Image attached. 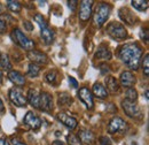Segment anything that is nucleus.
Wrapping results in <instances>:
<instances>
[{
    "label": "nucleus",
    "mask_w": 149,
    "mask_h": 145,
    "mask_svg": "<svg viewBox=\"0 0 149 145\" xmlns=\"http://www.w3.org/2000/svg\"><path fill=\"white\" fill-rule=\"evenodd\" d=\"M122 107L124 109L125 114L127 116L132 118V119H140L141 118V112H140L139 107L134 103H130L127 100H123L122 101Z\"/></svg>",
    "instance_id": "nucleus-10"
},
{
    "label": "nucleus",
    "mask_w": 149,
    "mask_h": 145,
    "mask_svg": "<svg viewBox=\"0 0 149 145\" xmlns=\"http://www.w3.org/2000/svg\"><path fill=\"white\" fill-rule=\"evenodd\" d=\"M24 25H25V28H26V29H28L29 31L33 30V25H32V24H31V23H30L29 21H25V22H24Z\"/></svg>",
    "instance_id": "nucleus-38"
},
{
    "label": "nucleus",
    "mask_w": 149,
    "mask_h": 145,
    "mask_svg": "<svg viewBox=\"0 0 149 145\" xmlns=\"http://www.w3.org/2000/svg\"><path fill=\"white\" fill-rule=\"evenodd\" d=\"M35 22L38 23V25L40 27V29H44V28H47L48 27L46 20L42 18V15H40V14H36L35 15Z\"/></svg>",
    "instance_id": "nucleus-30"
},
{
    "label": "nucleus",
    "mask_w": 149,
    "mask_h": 145,
    "mask_svg": "<svg viewBox=\"0 0 149 145\" xmlns=\"http://www.w3.org/2000/svg\"><path fill=\"white\" fill-rule=\"evenodd\" d=\"M119 59L131 69H138L140 65V59L142 55V49L136 43H129L119 49Z\"/></svg>",
    "instance_id": "nucleus-1"
},
{
    "label": "nucleus",
    "mask_w": 149,
    "mask_h": 145,
    "mask_svg": "<svg viewBox=\"0 0 149 145\" xmlns=\"http://www.w3.org/2000/svg\"><path fill=\"white\" fill-rule=\"evenodd\" d=\"M119 81H120V84L124 87V88H132L134 84H135V82H136V80H135V76L132 74L131 72H123L120 74V77H119Z\"/></svg>",
    "instance_id": "nucleus-15"
},
{
    "label": "nucleus",
    "mask_w": 149,
    "mask_h": 145,
    "mask_svg": "<svg viewBox=\"0 0 149 145\" xmlns=\"http://www.w3.org/2000/svg\"><path fill=\"white\" fill-rule=\"evenodd\" d=\"M0 145H9V143L5 138H0Z\"/></svg>",
    "instance_id": "nucleus-40"
},
{
    "label": "nucleus",
    "mask_w": 149,
    "mask_h": 145,
    "mask_svg": "<svg viewBox=\"0 0 149 145\" xmlns=\"http://www.w3.org/2000/svg\"><path fill=\"white\" fill-rule=\"evenodd\" d=\"M93 93L94 96L99 99H106L108 97V91L101 84V83H94L93 85Z\"/></svg>",
    "instance_id": "nucleus-17"
},
{
    "label": "nucleus",
    "mask_w": 149,
    "mask_h": 145,
    "mask_svg": "<svg viewBox=\"0 0 149 145\" xmlns=\"http://www.w3.org/2000/svg\"><path fill=\"white\" fill-rule=\"evenodd\" d=\"M71 103H72V98H71V96L68 94L67 92H63V93H61V94L58 96V105H60V106L65 107V106H69Z\"/></svg>",
    "instance_id": "nucleus-23"
},
{
    "label": "nucleus",
    "mask_w": 149,
    "mask_h": 145,
    "mask_svg": "<svg viewBox=\"0 0 149 145\" xmlns=\"http://www.w3.org/2000/svg\"><path fill=\"white\" fill-rule=\"evenodd\" d=\"M12 38H13V40L19 45V47H22V49H24L26 51H31L35 47L33 40H31L29 37L25 36L17 28L12 31Z\"/></svg>",
    "instance_id": "nucleus-3"
},
{
    "label": "nucleus",
    "mask_w": 149,
    "mask_h": 145,
    "mask_svg": "<svg viewBox=\"0 0 149 145\" xmlns=\"http://www.w3.org/2000/svg\"><path fill=\"white\" fill-rule=\"evenodd\" d=\"M127 123L122 119V118H118V116H115L112 118L111 120L109 121V125H108V132L109 134H124L127 131Z\"/></svg>",
    "instance_id": "nucleus-5"
},
{
    "label": "nucleus",
    "mask_w": 149,
    "mask_h": 145,
    "mask_svg": "<svg viewBox=\"0 0 149 145\" xmlns=\"http://www.w3.org/2000/svg\"><path fill=\"white\" fill-rule=\"evenodd\" d=\"M8 78L12 83H14L17 87H23L25 84V77L23 74H21L17 70H10L8 72Z\"/></svg>",
    "instance_id": "nucleus-16"
},
{
    "label": "nucleus",
    "mask_w": 149,
    "mask_h": 145,
    "mask_svg": "<svg viewBox=\"0 0 149 145\" xmlns=\"http://www.w3.org/2000/svg\"><path fill=\"white\" fill-rule=\"evenodd\" d=\"M39 108L44 112H52L53 109V98L48 92H40L39 94Z\"/></svg>",
    "instance_id": "nucleus-7"
},
{
    "label": "nucleus",
    "mask_w": 149,
    "mask_h": 145,
    "mask_svg": "<svg viewBox=\"0 0 149 145\" xmlns=\"http://www.w3.org/2000/svg\"><path fill=\"white\" fill-rule=\"evenodd\" d=\"M57 119H58V121H60L62 125H64L65 127L69 128L70 130H74V129H76L77 126H78V121H77L74 118L68 115L67 113H63V112L58 113V114H57Z\"/></svg>",
    "instance_id": "nucleus-14"
},
{
    "label": "nucleus",
    "mask_w": 149,
    "mask_h": 145,
    "mask_svg": "<svg viewBox=\"0 0 149 145\" xmlns=\"http://www.w3.org/2000/svg\"><path fill=\"white\" fill-rule=\"evenodd\" d=\"M78 98L85 104V106H86L87 109L93 108V106H94L93 94H92V92L90 91L88 88H86V87L80 88L79 91H78Z\"/></svg>",
    "instance_id": "nucleus-6"
},
{
    "label": "nucleus",
    "mask_w": 149,
    "mask_h": 145,
    "mask_svg": "<svg viewBox=\"0 0 149 145\" xmlns=\"http://www.w3.org/2000/svg\"><path fill=\"white\" fill-rule=\"evenodd\" d=\"M0 55H1V52H0Z\"/></svg>",
    "instance_id": "nucleus-46"
},
{
    "label": "nucleus",
    "mask_w": 149,
    "mask_h": 145,
    "mask_svg": "<svg viewBox=\"0 0 149 145\" xmlns=\"http://www.w3.org/2000/svg\"><path fill=\"white\" fill-rule=\"evenodd\" d=\"M95 56H96L97 59H104V60H107V59H110V58H111V53H110V51L108 50L107 46L101 45V46L97 49V52H96Z\"/></svg>",
    "instance_id": "nucleus-22"
},
{
    "label": "nucleus",
    "mask_w": 149,
    "mask_h": 145,
    "mask_svg": "<svg viewBox=\"0 0 149 145\" xmlns=\"http://www.w3.org/2000/svg\"><path fill=\"white\" fill-rule=\"evenodd\" d=\"M23 122L24 125H26L29 128L36 130V129H39L40 126H41V120L38 118L37 115L33 113V112H28L23 119Z\"/></svg>",
    "instance_id": "nucleus-12"
},
{
    "label": "nucleus",
    "mask_w": 149,
    "mask_h": 145,
    "mask_svg": "<svg viewBox=\"0 0 149 145\" xmlns=\"http://www.w3.org/2000/svg\"><path fill=\"white\" fill-rule=\"evenodd\" d=\"M100 144L101 145H112V143L107 136H102V137L100 138Z\"/></svg>",
    "instance_id": "nucleus-33"
},
{
    "label": "nucleus",
    "mask_w": 149,
    "mask_h": 145,
    "mask_svg": "<svg viewBox=\"0 0 149 145\" xmlns=\"http://www.w3.org/2000/svg\"><path fill=\"white\" fill-rule=\"evenodd\" d=\"M107 34L109 36H111L115 39H125L127 37V31L125 29V27L118 22H111L108 24L107 29H106Z\"/></svg>",
    "instance_id": "nucleus-4"
},
{
    "label": "nucleus",
    "mask_w": 149,
    "mask_h": 145,
    "mask_svg": "<svg viewBox=\"0 0 149 145\" xmlns=\"http://www.w3.org/2000/svg\"><path fill=\"white\" fill-rule=\"evenodd\" d=\"M52 145H65L64 143H62L61 141H55V142H53Z\"/></svg>",
    "instance_id": "nucleus-41"
},
{
    "label": "nucleus",
    "mask_w": 149,
    "mask_h": 145,
    "mask_svg": "<svg viewBox=\"0 0 149 145\" xmlns=\"http://www.w3.org/2000/svg\"><path fill=\"white\" fill-rule=\"evenodd\" d=\"M12 143H13V145H26L25 143H23L21 139H19V138H13Z\"/></svg>",
    "instance_id": "nucleus-37"
},
{
    "label": "nucleus",
    "mask_w": 149,
    "mask_h": 145,
    "mask_svg": "<svg viewBox=\"0 0 149 145\" xmlns=\"http://www.w3.org/2000/svg\"><path fill=\"white\" fill-rule=\"evenodd\" d=\"M9 99L15 106H19V107H25L26 103H28L26 97L21 92V90L16 89V88L9 91Z\"/></svg>",
    "instance_id": "nucleus-8"
},
{
    "label": "nucleus",
    "mask_w": 149,
    "mask_h": 145,
    "mask_svg": "<svg viewBox=\"0 0 149 145\" xmlns=\"http://www.w3.org/2000/svg\"><path fill=\"white\" fill-rule=\"evenodd\" d=\"M119 18H122L124 22H126L127 24H133L134 23V15L127 8H122L119 11Z\"/></svg>",
    "instance_id": "nucleus-19"
},
{
    "label": "nucleus",
    "mask_w": 149,
    "mask_h": 145,
    "mask_svg": "<svg viewBox=\"0 0 149 145\" xmlns=\"http://www.w3.org/2000/svg\"><path fill=\"white\" fill-rule=\"evenodd\" d=\"M6 28H7L6 22H5L2 18H0V34H3V32L6 31Z\"/></svg>",
    "instance_id": "nucleus-35"
},
{
    "label": "nucleus",
    "mask_w": 149,
    "mask_h": 145,
    "mask_svg": "<svg viewBox=\"0 0 149 145\" xmlns=\"http://www.w3.org/2000/svg\"><path fill=\"white\" fill-rule=\"evenodd\" d=\"M1 11H2V9H1V5H0V14H1Z\"/></svg>",
    "instance_id": "nucleus-45"
},
{
    "label": "nucleus",
    "mask_w": 149,
    "mask_h": 145,
    "mask_svg": "<svg viewBox=\"0 0 149 145\" xmlns=\"http://www.w3.org/2000/svg\"><path fill=\"white\" fill-rule=\"evenodd\" d=\"M0 66L3 69H12V63H10L9 58L7 54L1 53V55H0Z\"/></svg>",
    "instance_id": "nucleus-27"
},
{
    "label": "nucleus",
    "mask_w": 149,
    "mask_h": 145,
    "mask_svg": "<svg viewBox=\"0 0 149 145\" xmlns=\"http://www.w3.org/2000/svg\"><path fill=\"white\" fill-rule=\"evenodd\" d=\"M46 78V82L49 83V84H55L56 83V80H57V72L56 70H51L46 74L45 76Z\"/></svg>",
    "instance_id": "nucleus-28"
},
{
    "label": "nucleus",
    "mask_w": 149,
    "mask_h": 145,
    "mask_svg": "<svg viewBox=\"0 0 149 145\" xmlns=\"http://www.w3.org/2000/svg\"><path fill=\"white\" fill-rule=\"evenodd\" d=\"M77 137H78L79 142L84 145H93L95 142L94 134L88 129H80Z\"/></svg>",
    "instance_id": "nucleus-13"
},
{
    "label": "nucleus",
    "mask_w": 149,
    "mask_h": 145,
    "mask_svg": "<svg viewBox=\"0 0 149 145\" xmlns=\"http://www.w3.org/2000/svg\"><path fill=\"white\" fill-rule=\"evenodd\" d=\"M92 5L93 1L91 0H84L80 2V8H79V20L81 22L88 21L92 15Z\"/></svg>",
    "instance_id": "nucleus-9"
},
{
    "label": "nucleus",
    "mask_w": 149,
    "mask_h": 145,
    "mask_svg": "<svg viewBox=\"0 0 149 145\" xmlns=\"http://www.w3.org/2000/svg\"><path fill=\"white\" fill-rule=\"evenodd\" d=\"M110 12H111L110 5H108L106 2L99 4L97 7H96V11H95V14H94V24H95V27L101 28L106 23V21L108 20Z\"/></svg>",
    "instance_id": "nucleus-2"
},
{
    "label": "nucleus",
    "mask_w": 149,
    "mask_h": 145,
    "mask_svg": "<svg viewBox=\"0 0 149 145\" xmlns=\"http://www.w3.org/2000/svg\"><path fill=\"white\" fill-rule=\"evenodd\" d=\"M69 84H70V88H74V89L78 88V82L74 77H70V76H69Z\"/></svg>",
    "instance_id": "nucleus-34"
},
{
    "label": "nucleus",
    "mask_w": 149,
    "mask_h": 145,
    "mask_svg": "<svg viewBox=\"0 0 149 145\" xmlns=\"http://www.w3.org/2000/svg\"><path fill=\"white\" fill-rule=\"evenodd\" d=\"M106 83H107V89L109 90V92L116 93V92L119 91V83H118V81L113 76L108 77L107 81H106Z\"/></svg>",
    "instance_id": "nucleus-21"
},
{
    "label": "nucleus",
    "mask_w": 149,
    "mask_h": 145,
    "mask_svg": "<svg viewBox=\"0 0 149 145\" xmlns=\"http://www.w3.org/2000/svg\"><path fill=\"white\" fill-rule=\"evenodd\" d=\"M76 4H78V1H68L69 8H71V11H74V9H76Z\"/></svg>",
    "instance_id": "nucleus-39"
},
{
    "label": "nucleus",
    "mask_w": 149,
    "mask_h": 145,
    "mask_svg": "<svg viewBox=\"0 0 149 145\" xmlns=\"http://www.w3.org/2000/svg\"><path fill=\"white\" fill-rule=\"evenodd\" d=\"M40 36H41L42 40H44L46 44H52L53 40H54V32H53V30H51L48 27L41 29Z\"/></svg>",
    "instance_id": "nucleus-20"
},
{
    "label": "nucleus",
    "mask_w": 149,
    "mask_h": 145,
    "mask_svg": "<svg viewBox=\"0 0 149 145\" xmlns=\"http://www.w3.org/2000/svg\"><path fill=\"white\" fill-rule=\"evenodd\" d=\"M28 58L29 60H31L32 62L31 63H35V65H46L48 62V58L47 55L40 51H36V50H31L28 52Z\"/></svg>",
    "instance_id": "nucleus-11"
},
{
    "label": "nucleus",
    "mask_w": 149,
    "mask_h": 145,
    "mask_svg": "<svg viewBox=\"0 0 149 145\" xmlns=\"http://www.w3.org/2000/svg\"><path fill=\"white\" fill-rule=\"evenodd\" d=\"M67 142L69 145H80V142L78 139L77 136H74V134H70L68 137H67Z\"/></svg>",
    "instance_id": "nucleus-32"
},
{
    "label": "nucleus",
    "mask_w": 149,
    "mask_h": 145,
    "mask_svg": "<svg viewBox=\"0 0 149 145\" xmlns=\"http://www.w3.org/2000/svg\"><path fill=\"white\" fill-rule=\"evenodd\" d=\"M5 109V106H3V103H2V100L0 99V112H2Z\"/></svg>",
    "instance_id": "nucleus-42"
},
{
    "label": "nucleus",
    "mask_w": 149,
    "mask_h": 145,
    "mask_svg": "<svg viewBox=\"0 0 149 145\" xmlns=\"http://www.w3.org/2000/svg\"><path fill=\"white\" fill-rule=\"evenodd\" d=\"M28 68H29V69H28V74H29V76H31V77H37L38 75H39V72H40L39 66L35 65V63H30Z\"/></svg>",
    "instance_id": "nucleus-29"
},
{
    "label": "nucleus",
    "mask_w": 149,
    "mask_h": 145,
    "mask_svg": "<svg viewBox=\"0 0 149 145\" xmlns=\"http://www.w3.org/2000/svg\"><path fill=\"white\" fill-rule=\"evenodd\" d=\"M145 97H146V99H148V90H146L145 92Z\"/></svg>",
    "instance_id": "nucleus-44"
},
{
    "label": "nucleus",
    "mask_w": 149,
    "mask_h": 145,
    "mask_svg": "<svg viewBox=\"0 0 149 145\" xmlns=\"http://www.w3.org/2000/svg\"><path fill=\"white\" fill-rule=\"evenodd\" d=\"M39 92L35 89H30L29 92H28V97H26V101L30 103L31 106L36 107V108H39Z\"/></svg>",
    "instance_id": "nucleus-18"
},
{
    "label": "nucleus",
    "mask_w": 149,
    "mask_h": 145,
    "mask_svg": "<svg viewBox=\"0 0 149 145\" xmlns=\"http://www.w3.org/2000/svg\"><path fill=\"white\" fill-rule=\"evenodd\" d=\"M100 68H101V72H102V74H107V72H109V70H110L109 66H107L106 63L100 65Z\"/></svg>",
    "instance_id": "nucleus-36"
},
{
    "label": "nucleus",
    "mask_w": 149,
    "mask_h": 145,
    "mask_svg": "<svg viewBox=\"0 0 149 145\" xmlns=\"http://www.w3.org/2000/svg\"><path fill=\"white\" fill-rule=\"evenodd\" d=\"M125 96H126L125 100H127L130 103H134L138 99V92H136V90L134 88H129L126 90V92H125Z\"/></svg>",
    "instance_id": "nucleus-26"
},
{
    "label": "nucleus",
    "mask_w": 149,
    "mask_h": 145,
    "mask_svg": "<svg viewBox=\"0 0 149 145\" xmlns=\"http://www.w3.org/2000/svg\"><path fill=\"white\" fill-rule=\"evenodd\" d=\"M142 67H143V74L145 76H149V54L145 55V59H143V62H142Z\"/></svg>",
    "instance_id": "nucleus-31"
},
{
    "label": "nucleus",
    "mask_w": 149,
    "mask_h": 145,
    "mask_svg": "<svg viewBox=\"0 0 149 145\" xmlns=\"http://www.w3.org/2000/svg\"><path fill=\"white\" fill-rule=\"evenodd\" d=\"M132 6L139 12H145L148 8V1H146V0H133Z\"/></svg>",
    "instance_id": "nucleus-24"
},
{
    "label": "nucleus",
    "mask_w": 149,
    "mask_h": 145,
    "mask_svg": "<svg viewBox=\"0 0 149 145\" xmlns=\"http://www.w3.org/2000/svg\"><path fill=\"white\" fill-rule=\"evenodd\" d=\"M2 78H3V75H2V72L0 70V83L2 82Z\"/></svg>",
    "instance_id": "nucleus-43"
},
{
    "label": "nucleus",
    "mask_w": 149,
    "mask_h": 145,
    "mask_svg": "<svg viewBox=\"0 0 149 145\" xmlns=\"http://www.w3.org/2000/svg\"><path fill=\"white\" fill-rule=\"evenodd\" d=\"M7 4V7L9 11H12L13 13H19L21 9H22V5L19 4V1H15V0H9L6 2Z\"/></svg>",
    "instance_id": "nucleus-25"
}]
</instances>
